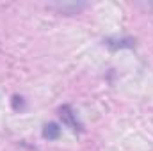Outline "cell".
<instances>
[{
    "mask_svg": "<svg viewBox=\"0 0 153 151\" xmlns=\"http://www.w3.org/2000/svg\"><path fill=\"white\" fill-rule=\"evenodd\" d=\"M59 115H61L62 123H64L68 128H71L73 132H82V130H84V126H82V123L78 121L76 112L73 110L71 105H62V107L59 109Z\"/></svg>",
    "mask_w": 153,
    "mask_h": 151,
    "instance_id": "1",
    "label": "cell"
},
{
    "mask_svg": "<svg viewBox=\"0 0 153 151\" xmlns=\"http://www.w3.org/2000/svg\"><path fill=\"white\" fill-rule=\"evenodd\" d=\"M87 4L84 2H57V4H52V7H55L57 11H61L62 14H76L80 13Z\"/></svg>",
    "mask_w": 153,
    "mask_h": 151,
    "instance_id": "2",
    "label": "cell"
},
{
    "mask_svg": "<svg viewBox=\"0 0 153 151\" xmlns=\"http://www.w3.org/2000/svg\"><path fill=\"white\" fill-rule=\"evenodd\" d=\"M111 50H121V48H134L135 46V41L132 38H121V39H117V38H109V39H105L103 41Z\"/></svg>",
    "mask_w": 153,
    "mask_h": 151,
    "instance_id": "3",
    "label": "cell"
},
{
    "mask_svg": "<svg viewBox=\"0 0 153 151\" xmlns=\"http://www.w3.org/2000/svg\"><path fill=\"white\" fill-rule=\"evenodd\" d=\"M43 137L48 141H57L61 137V126L57 123H48L43 128Z\"/></svg>",
    "mask_w": 153,
    "mask_h": 151,
    "instance_id": "4",
    "label": "cell"
}]
</instances>
